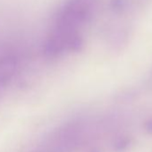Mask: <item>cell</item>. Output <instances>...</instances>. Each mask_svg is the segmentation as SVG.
<instances>
[{
  "label": "cell",
  "mask_w": 152,
  "mask_h": 152,
  "mask_svg": "<svg viewBox=\"0 0 152 152\" xmlns=\"http://www.w3.org/2000/svg\"><path fill=\"white\" fill-rule=\"evenodd\" d=\"M144 129L145 131L149 133V134H152V119L147 121L144 124Z\"/></svg>",
  "instance_id": "cell-3"
},
{
  "label": "cell",
  "mask_w": 152,
  "mask_h": 152,
  "mask_svg": "<svg viewBox=\"0 0 152 152\" xmlns=\"http://www.w3.org/2000/svg\"><path fill=\"white\" fill-rule=\"evenodd\" d=\"M16 63L13 58L5 57L0 59V83L9 80L15 71Z\"/></svg>",
  "instance_id": "cell-1"
},
{
  "label": "cell",
  "mask_w": 152,
  "mask_h": 152,
  "mask_svg": "<svg viewBox=\"0 0 152 152\" xmlns=\"http://www.w3.org/2000/svg\"><path fill=\"white\" fill-rule=\"evenodd\" d=\"M132 145V140L129 138H122L119 139L115 143V150L117 152H123L126 151Z\"/></svg>",
  "instance_id": "cell-2"
}]
</instances>
